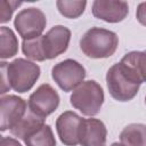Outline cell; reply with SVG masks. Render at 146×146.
Segmentation results:
<instances>
[{
    "label": "cell",
    "mask_w": 146,
    "mask_h": 146,
    "mask_svg": "<svg viewBox=\"0 0 146 146\" xmlns=\"http://www.w3.org/2000/svg\"><path fill=\"white\" fill-rule=\"evenodd\" d=\"M104 98L102 86L95 80H87L72 91L70 103L83 115L91 117L100 112Z\"/></svg>",
    "instance_id": "4"
},
{
    "label": "cell",
    "mask_w": 146,
    "mask_h": 146,
    "mask_svg": "<svg viewBox=\"0 0 146 146\" xmlns=\"http://www.w3.org/2000/svg\"><path fill=\"white\" fill-rule=\"evenodd\" d=\"M87 6V1H71V0H57L56 7L60 15L66 18H78L80 17Z\"/></svg>",
    "instance_id": "19"
},
{
    "label": "cell",
    "mask_w": 146,
    "mask_h": 146,
    "mask_svg": "<svg viewBox=\"0 0 146 146\" xmlns=\"http://www.w3.org/2000/svg\"><path fill=\"white\" fill-rule=\"evenodd\" d=\"M83 122L84 119L72 111H66L57 117L56 131L60 141L65 146L80 145Z\"/></svg>",
    "instance_id": "9"
},
{
    "label": "cell",
    "mask_w": 146,
    "mask_h": 146,
    "mask_svg": "<svg viewBox=\"0 0 146 146\" xmlns=\"http://www.w3.org/2000/svg\"><path fill=\"white\" fill-rule=\"evenodd\" d=\"M0 68L1 96L10 89L18 94H24L31 90L41 74L40 66L25 58H16L10 63L1 62Z\"/></svg>",
    "instance_id": "1"
},
{
    "label": "cell",
    "mask_w": 146,
    "mask_h": 146,
    "mask_svg": "<svg viewBox=\"0 0 146 146\" xmlns=\"http://www.w3.org/2000/svg\"><path fill=\"white\" fill-rule=\"evenodd\" d=\"M119 46V36L115 32L103 29L91 27L80 40L81 51L89 58H108L115 54Z\"/></svg>",
    "instance_id": "3"
},
{
    "label": "cell",
    "mask_w": 146,
    "mask_h": 146,
    "mask_svg": "<svg viewBox=\"0 0 146 146\" xmlns=\"http://www.w3.org/2000/svg\"><path fill=\"white\" fill-rule=\"evenodd\" d=\"M111 146H123V145H122L121 143H120V144H119V143H113Z\"/></svg>",
    "instance_id": "23"
},
{
    "label": "cell",
    "mask_w": 146,
    "mask_h": 146,
    "mask_svg": "<svg viewBox=\"0 0 146 146\" xmlns=\"http://www.w3.org/2000/svg\"><path fill=\"white\" fill-rule=\"evenodd\" d=\"M136 17H137V21L146 26V1L145 2H140L138 6H137V10H136Z\"/></svg>",
    "instance_id": "21"
},
{
    "label": "cell",
    "mask_w": 146,
    "mask_h": 146,
    "mask_svg": "<svg viewBox=\"0 0 146 146\" xmlns=\"http://www.w3.org/2000/svg\"><path fill=\"white\" fill-rule=\"evenodd\" d=\"M121 62L127 64L135 71L141 83L146 82V50L130 51L122 57Z\"/></svg>",
    "instance_id": "17"
},
{
    "label": "cell",
    "mask_w": 146,
    "mask_h": 146,
    "mask_svg": "<svg viewBox=\"0 0 146 146\" xmlns=\"http://www.w3.org/2000/svg\"><path fill=\"white\" fill-rule=\"evenodd\" d=\"M47 25L44 13L36 8L30 7L22 9L14 19V26L23 40H30L42 35Z\"/></svg>",
    "instance_id": "6"
},
{
    "label": "cell",
    "mask_w": 146,
    "mask_h": 146,
    "mask_svg": "<svg viewBox=\"0 0 146 146\" xmlns=\"http://www.w3.org/2000/svg\"><path fill=\"white\" fill-rule=\"evenodd\" d=\"M59 95L49 83H42L29 97V108L35 115L46 119L59 106Z\"/></svg>",
    "instance_id": "7"
},
{
    "label": "cell",
    "mask_w": 146,
    "mask_h": 146,
    "mask_svg": "<svg viewBox=\"0 0 146 146\" xmlns=\"http://www.w3.org/2000/svg\"><path fill=\"white\" fill-rule=\"evenodd\" d=\"M29 105L19 96L3 95L0 98V130L13 129L26 114Z\"/></svg>",
    "instance_id": "8"
},
{
    "label": "cell",
    "mask_w": 146,
    "mask_h": 146,
    "mask_svg": "<svg viewBox=\"0 0 146 146\" xmlns=\"http://www.w3.org/2000/svg\"><path fill=\"white\" fill-rule=\"evenodd\" d=\"M0 146H22L21 143L13 137H1Z\"/></svg>",
    "instance_id": "22"
},
{
    "label": "cell",
    "mask_w": 146,
    "mask_h": 146,
    "mask_svg": "<svg viewBox=\"0 0 146 146\" xmlns=\"http://www.w3.org/2000/svg\"><path fill=\"white\" fill-rule=\"evenodd\" d=\"M22 51L31 60H35V62L46 60L42 35H40L38 38H34V39H30V40H23Z\"/></svg>",
    "instance_id": "18"
},
{
    "label": "cell",
    "mask_w": 146,
    "mask_h": 146,
    "mask_svg": "<svg viewBox=\"0 0 146 146\" xmlns=\"http://www.w3.org/2000/svg\"><path fill=\"white\" fill-rule=\"evenodd\" d=\"M107 129L98 119H84L80 137L81 146H106Z\"/></svg>",
    "instance_id": "12"
},
{
    "label": "cell",
    "mask_w": 146,
    "mask_h": 146,
    "mask_svg": "<svg viewBox=\"0 0 146 146\" xmlns=\"http://www.w3.org/2000/svg\"><path fill=\"white\" fill-rule=\"evenodd\" d=\"M51 78L63 91H73L84 81L86 68L78 60L67 58L52 67Z\"/></svg>",
    "instance_id": "5"
},
{
    "label": "cell",
    "mask_w": 146,
    "mask_h": 146,
    "mask_svg": "<svg viewBox=\"0 0 146 146\" xmlns=\"http://www.w3.org/2000/svg\"><path fill=\"white\" fill-rule=\"evenodd\" d=\"M23 141L26 146H56V138L49 124H44L40 129L31 132Z\"/></svg>",
    "instance_id": "16"
},
{
    "label": "cell",
    "mask_w": 146,
    "mask_h": 146,
    "mask_svg": "<svg viewBox=\"0 0 146 146\" xmlns=\"http://www.w3.org/2000/svg\"><path fill=\"white\" fill-rule=\"evenodd\" d=\"M21 5H22V2H19V1H7V0H2L1 1V17H0V22L1 23L9 22L10 18H11V16H13V13Z\"/></svg>",
    "instance_id": "20"
},
{
    "label": "cell",
    "mask_w": 146,
    "mask_h": 146,
    "mask_svg": "<svg viewBox=\"0 0 146 146\" xmlns=\"http://www.w3.org/2000/svg\"><path fill=\"white\" fill-rule=\"evenodd\" d=\"M71 34V30L64 25H55L43 34L42 42L46 59H54L64 54L68 48Z\"/></svg>",
    "instance_id": "10"
},
{
    "label": "cell",
    "mask_w": 146,
    "mask_h": 146,
    "mask_svg": "<svg viewBox=\"0 0 146 146\" xmlns=\"http://www.w3.org/2000/svg\"><path fill=\"white\" fill-rule=\"evenodd\" d=\"M92 15L107 23L122 22L129 14V5L125 1L95 0L91 6Z\"/></svg>",
    "instance_id": "11"
},
{
    "label": "cell",
    "mask_w": 146,
    "mask_h": 146,
    "mask_svg": "<svg viewBox=\"0 0 146 146\" xmlns=\"http://www.w3.org/2000/svg\"><path fill=\"white\" fill-rule=\"evenodd\" d=\"M120 143L123 146H146V124L130 123L120 133Z\"/></svg>",
    "instance_id": "14"
},
{
    "label": "cell",
    "mask_w": 146,
    "mask_h": 146,
    "mask_svg": "<svg viewBox=\"0 0 146 146\" xmlns=\"http://www.w3.org/2000/svg\"><path fill=\"white\" fill-rule=\"evenodd\" d=\"M106 84L110 95L115 100L129 102L136 97L141 81L130 66L120 62L108 68Z\"/></svg>",
    "instance_id": "2"
},
{
    "label": "cell",
    "mask_w": 146,
    "mask_h": 146,
    "mask_svg": "<svg viewBox=\"0 0 146 146\" xmlns=\"http://www.w3.org/2000/svg\"><path fill=\"white\" fill-rule=\"evenodd\" d=\"M145 104H146V96H145Z\"/></svg>",
    "instance_id": "24"
},
{
    "label": "cell",
    "mask_w": 146,
    "mask_h": 146,
    "mask_svg": "<svg viewBox=\"0 0 146 146\" xmlns=\"http://www.w3.org/2000/svg\"><path fill=\"white\" fill-rule=\"evenodd\" d=\"M44 124H46L44 119H42V117L35 115V114H34L33 112H31L30 108H29L27 112H26V114H25V116H24L13 129H10L9 131H10V133H11L13 136H15L16 138L24 140V138H25L27 135H30L31 132H33V131L40 129V128L43 127Z\"/></svg>",
    "instance_id": "13"
},
{
    "label": "cell",
    "mask_w": 146,
    "mask_h": 146,
    "mask_svg": "<svg viewBox=\"0 0 146 146\" xmlns=\"http://www.w3.org/2000/svg\"><path fill=\"white\" fill-rule=\"evenodd\" d=\"M18 41L14 31L7 26L0 27V58L8 59L17 55Z\"/></svg>",
    "instance_id": "15"
}]
</instances>
